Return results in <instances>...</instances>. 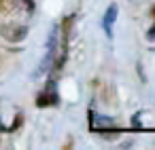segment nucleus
I'll list each match as a JSON object with an SVG mask.
<instances>
[{
  "instance_id": "obj_4",
  "label": "nucleus",
  "mask_w": 155,
  "mask_h": 150,
  "mask_svg": "<svg viewBox=\"0 0 155 150\" xmlns=\"http://www.w3.org/2000/svg\"><path fill=\"white\" fill-rule=\"evenodd\" d=\"M115 19H117V5H110L108 11H106V15H104V21H102L104 32L108 36H113V23H115Z\"/></svg>"
},
{
  "instance_id": "obj_3",
  "label": "nucleus",
  "mask_w": 155,
  "mask_h": 150,
  "mask_svg": "<svg viewBox=\"0 0 155 150\" xmlns=\"http://www.w3.org/2000/svg\"><path fill=\"white\" fill-rule=\"evenodd\" d=\"M89 118H91V129L94 131H102L106 127H113V118H108V116H98L96 112H89Z\"/></svg>"
},
{
  "instance_id": "obj_5",
  "label": "nucleus",
  "mask_w": 155,
  "mask_h": 150,
  "mask_svg": "<svg viewBox=\"0 0 155 150\" xmlns=\"http://www.w3.org/2000/svg\"><path fill=\"white\" fill-rule=\"evenodd\" d=\"M24 7V0H0V13H15Z\"/></svg>"
},
{
  "instance_id": "obj_2",
  "label": "nucleus",
  "mask_w": 155,
  "mask_h": 150,
  "mask_svg": "<svg viewBox=\"0 0 155 150\" xmlns=\"http://www.w3.org/2000/svg\"><path fill=\"white\" fill-rule=\"evenodd\" d=\"M58 102H60V99H58V93H55V83H53V80H49V83H47V87H45V91L38 95L36 106L45 108V106H55Z\"/></svg>"
},
{
  "instance_id": "obj_1",
  "label": "nucleus",
  "mask_w": 155,
  "mask_h": 150,
  "mask_svg": "<svg viewBox=\"0 0 155 150\" xmlns=\"http://www.w3.org/2000/svg\"><path fill=\"white\" fill-rule=\"evenodd\" d=\"M0 36L7 42H21L28 36V26H24V23H5V26H0Z\"/></svg>"
}]
</instances>
